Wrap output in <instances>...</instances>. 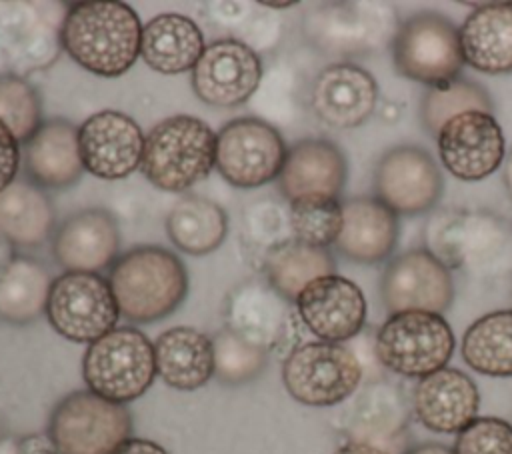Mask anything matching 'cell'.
<instances>
[{
    "label": "cell",
    "instance_id": "6da1fadb",
    "mask_svg": "<svg viewBox=\"0 0 512 454\" xmlns=\"http://www.w3.org/2000/svg\"><path fill=\"white\" fill-rule=\"evenodd\" d=\"M142 24L124 2L88 0L68 8L60 42L70 58L104 78L126 74L140 56Z\"/></svg>",
    "mask_w": 512,
    "mask_h": 454
},
{
    "label": "cell",
    "instance_id": "7a4b0ae2",
    "mask_svg": "<svg viewBox=\"0 0 512 454\" xmlns=\"http://www.w3.org/2000/svg\"><path fill=\"white\" fill-rule=\"evenodd\" d=\"M110 288L120 316L148 324L170 316L188 294V274L176 254L162 246H136L112 264Z\"/></svg>",
    "mask_w": 512,
    "mask_h": 454
},
{
    "label": "cell",
    "instance_id": "3957f363",
    "mask_svg": "<svg viewBox=\"0 0 512 454\" xmlns=\"http://www.w3.org/2000/svg\"><path fill=\"white\" fill-rule=\"evenodd\" d=\"M216 164V134L196 116L160 120L144 138L142 172L166 192H184Z\"/></svg>",
    "mask_w": 512,
    "mask_h": 454
},
{
    "label": "cell",
    "instance_id": "277c9868",
    "mask_svg": "<svg viewBox=\"0 0 512 454\" xmlns=\"http://www.w3.org/2000/svg\"><path fill=\"white\" fill-rule=\"evenodd\" d=\"M82 376L94 394L126 404L140 398L156 378L154 344L132 326H120L88 344Z\"/></svg>",
    "mask_w": 512,
    "mask_h": 454
},
{
    "label": "cell",
    "instance_id": "5b68a950",
    "mask_svg": "<svg viewBox=\"0 0 512 454\" xmlns=\"http://www.w3.org/2000/svg\"><path fill=\"white\" fill-rule=\"evenodd\" d=\"M454 352L450 324L434 312L410 310L390 314L374 338L378 362L406 378H424L446 368Z\"/></svg>",
    "mask_w": 512,
    "mask_h": 454
},
{
    "label": "cell",
    "instance_id": "8992f818",
    "mask_svg": "<svg viewBox=\"0 0 512 454\" xmlns=\"http://www.w3.org/2000/svg\"><path fill=\"white\" fill-rule=\"evenodd\" d=\"M48 436L60 454H112L132 438V416L124 404L76 390L54 406Z\"/></svg>",
    "mask_w": 512,
    "mask_h": 454
},
{
    "label": "cell",
    "instance_id": "52a82bcc",
    "mask_svg": "<svg viewBox=\"0 0 512 454\" xmlns=\"http://www.w3.org/2000/svg\"><path fill=\"white\" fill-rule=\"evenodd\" d=\"M362 362L352 348L338 342H306L296 346L282 364L288 394L306 406H334L356 392Z\"/></svg>",
    "mask_w": 512,
    "mask_h": 454
},
{
    "label": "cell",
    "instance_id": "ba28073f",
    "mask_svg": "<svg viewBox=\"0 0 512 454\" xmlns=\"http://www.w3.org/2000/svg\"><path fill=\"white\" fill-rule=\"evenodd\" d=\"M392 52L402 76L430 86L458 78L464 64L460 28L438 12H418L404 20Z\"/></svg>",
    "mask_w": 512,
    "mask_h": 454
},
{
    "label": "cell",
    "instance_id": "9c48e42d",
    "mask_svg": "<svg viewBox=\"0 0 512 454\" xmlns=\"http://www.w3.org/2000/svg\"><path fill=\"white\" fill-rule=\"evenodd\" d=\"M46 316L66 340L92 344L116 328L120 310L106 278L92 272H66L52 282Z\"/></svg>",
    "mask_w": 512,
    "mask_h": 454
},
{
    "label": "cell",
    "instance_id": "30bf717a",
    "mask_svg": "<svg viewBox=\"0 0 512 454\" xmlns=\"http://www.w3.org/2000/svg\"><path fill=\"white\" fill-rule=\"evenodd\" d=\"M286 146L260 118H234L216 134V168L236 188H258L280 176Z\"/></svg>",
    "mask_w": 512,
    "mask_h": 454
},
{
    "label": "cell",
    "instance_id": "8fae6325",
    "mask_svg": "<svg viewBox=\"0 0 512 454\" xmlns=\"http://www.w3.org/2000/svg\"><path fill=\"white\" fill-rule=\"evenodd\" d=\"M380 296L390 314L410 310L442 314L452 304V276L448 266L430 250L412 248L386 266Z\"/></svg>",
    "mask_w": 512,
    "mask_h": 454
},
{
    "label": "cell",
    "instance_id": "7c38bea8",
    "mask_svg": "<svg viewBox=\"0 0 512 454\" xmlns=\"http://www.w3.org/2000/svg\"><path fill=\"white\" fill-rule=\"evenodd\" d=\"M262 78L258 54L236 38L210 42L192 70L196 96L214 108H236L244 104Z\"/></svg>",
    "mask_w": 512,
    "mask_h": 454
},
{
    "label": "cell",
    "instance_id": "4fadbf2b",
    "mask_svg": "<svg viewBox=\"0 0 512 454\" xmlns=\"http://www.w3.org/2000/svg\"><path fill=\"white\" fill-rule=\"evenodd\" d=\"M144 134L136 120L116 110L92 114L78 128L84 170L104 180H120L142 166Z\"/></svg>",
    "mask_w": 512,
    "mask_h": 454
},
{
    "label": "cell",
    "instance_id": "5bb4252c",
    "mask_svg": "<svg viewBox=\"0 0 512 454\" xmlns=\"http://www.w3.org/2000/svg\"><path fill=\"white\" fill-rule=\"evenodd\" d=\"M436 138L442 164L458 180H482L504 160L502 128L498 120L486 112L454 116L440 128Z\"/></svg>",
    "mask_w": 512,
    "mask_h": 454
},
{
    "label": "cell",
    "instance_id": "9a60e30c",
    "mask_svg": "<svg viewBox=\"0 0 512 454\" xmlns=\"http://www.w3.org/2000/svg\"><path fill=\"white\" fill-rule=\"evenodd\" d=\"M376 194L396 216L430 210L442 194V174L434 158L418 146L388 150L374 178Z\"/></svg>",
    "mask_w": 512,
    "mask_h": 454
},
{
    "label": "cell",
    "instance_id": "2e32d148",
    "mask_svg": "<svg viewBox=\"0 0 512 454\" xmlns=\"http://www.w3.org/2000/svg\"><path fill=\"white\" fill-rule=\"evenodd\" d=\"M306 328L324 342H346L366 322V298L352 280L330 274L310 282L296 300Z\"/></svg>",
    "mask_w": 512,
    "mask_h": 454
},
{
    "label": "cell",
    "instance_id": "e0dca14e",
    "mask_svg": "<svg viewBox=\"0 0 512 454\" xmlns=\"http://www.w3.org/2000/svg\"><path fill=\"white\" fill-rule=\"evenodd\" d=\"M120 252L116 218L102 208L68 216L54 232L52 254L66 272H92L112 266Z\"/></svg>",
    "mask_w": 512,
    "mask_h": 454
},
{
    "label": "cell",
    "instance_id": "ac0fdd59",
    "mask_svg": "<svg viewBox=\"0 0 512 454\" xmlns=\"http://www.w3.org/2000/svg\"><path fill=\"white\" fill-rule=\"evenodd\" d=\"M412 408L424 428L458 434L478 418L480 392L468 374L446 366L416 382Z\"/></svg>",
    "mask_w": 512,
    "mask_h": 454
},
{
    "label": "cell",
    "instance_id": "d6986e66",
    "mask_svg": "<svg viewBox=\"0 0 512 454\" xmlns=\"http://www.w3.org/2000/svg\"><path fill=\"white\" fill-rule=\"evenodd\" d=\"M378 98V86L370 72L354 64H332L320 70L312 84V108L332 128H356L364 124Z\"/></svg>",
    "mask_w": 512,
    "mask_h": 454
},
{
    "label": "cell",
    "instance_id": "ffe728a7",
    "mask_svg": "<svg viewBox=\"0 0 512 454\" xmlns=\"http://www.w3.org/2000/svg\"><path fill=\"white\" fill-rule=\"evenodd\" d=\"M346 182L342 150L324 138H304L286 152L278 186L290 202L302 198H338Z\"/></svg>",
    "mask_w": 512,
    "mask_h": 454
},
{
    "label": "cell",
    "instance_id": "44dd1931",
    "mask_svg": "<svg viewBox=\"0 0 512 454\" xmlns=\"http://www.w3.org/2000/svg\"><path fill=\"white\" fill-rule=\"evenodd\" d=\"M24 170L40 188H68L84 172L78 146V128L64 120L44 122L24 144Z\"/></svg>",
    "mask_w": 512,
    "mask_h": 454
},
{
    "label": "cell",
    "instance_id": "7402d4cb",
    "mask_svg": "<svg viewBox=\"0 0 512 454\" xmlns=\"http://www.w3.org/2000/svg\"><path fill=\"white\" fill-rule=\"evenodd\" d=\"M398 242V216L378 198H350L342 204V230L334 242L338 252L360 264L388 258Z\"/></svg>",
    "mask_w": 512,
    "mask_h": 454
},
{
    "label": "cell",
    "instance_id": "603a6c76",
    "mask_svg": "<svg viewBox=\"0 0 512 454\" xmlns=\"http://www.w3.org/2000/svg\"><path fill=\"white\" fill-rule=\"evenodd\" d=\"M464 62L484 74L512 72V2L478 6L460 28Z\"/></svg>",
    "mask_w": 512,
    "mask_h": 454
},
{
    "label": "cell",
    "instance_id": "cb8c5ba5",
    "mask_svg": "<svg viewBox=\"0 0 512 454\" xmlns=\"http://www.w3.org/2000/svg\"><path fill=\"white\" fill-rule=\"evenodd\" d=\"M156 374L174 390L192 392L214 376L212 338L190 326H174L154 342Z\"/></svg>",
    "mask_w": 512,
    "mask_h": 454
},
{
    "label": "cell",
    "instance_id": "d4e9b609",
    "mask_svg": "<svg viewBox=\"0 0 512 454\" xmlns=\"http://www.w3.org/2000/svg\"><path fill=\"white\" fill-rule=\"evenodd\" d=\"M226 328L270 350L280 342L286 328L284 298L268 282H242L226 300Z\"/></svg>",
    "mask_w": 512,
    "mask_h": 454
},
{
    "label": "cell",
    "instance_id": "484cf974",
    "mask_svg": "<svg viewBox=\"0 0 512 454\" xmlns=\"http://www.w3.org/2000/svg\"><path fill=\"white\" fill-rule=\"evenodd\" d=\"M204 48L200 26L182 14H158L142 26L140 56L158 74L194 70Z\"/></svg>",
    "mask_w": 512,
    "mask_h": 454
},
{
    "label": "cell",
    "instance_id": "4316f807",
    "mask_svg": "<svg viewBox=\"0 0 512 454\" xmlns=\"http://www.w3.org/2000/svg\"><path fill=\"white\" fill-rule=\"evenodd\" d=\"M54 208L44 190L16 178L0 192V236L16 248H36L54 234Z\"/></svg>",
    "mask_w": 512,
    "mask_h": 454
},
{
    "label": "cell",
    "instance_id": "83f0119b",
    "mask_svg": "<svg viewBox=\"0 0 512 454\" xmlns=\"http://www.w3.org/2000/svg\"><path fill=\"white\" fill-rule=\"evenodd\" d=\"M348 440H362L388 450L406 454V412L400 394L388 384L366 388L358 398L350 422Z\"/></svg>",
    "mask_w": 512,
    "mask_h": 454
},
{
    "label": "cell",
    "instance_id": "f1b7e54d",
    "mask_svg": "<svg viewBox=\"0 0 512 454\" xmlns=\"http://www.w3.org/2000/svg\"><path fill=\"white\" fill-rule=\"evenodd\" d=\"M52 282L42 262L14 256L0 272V320L24 326L46 314Z\"/></svg>",
    "mask_w": 512,
    "mask_h": 454
},
{
    "label": "cell",
    "instance_id": "f546056e",
    "mask_svg": "<svg viewBox=\"0 0 512 454\" xmlns=\"http://www.w3.org/2000/svg\"><path fill=\"white\" fill-rule=\"evenodd\" d=\"M334 270V258L326 248L308 246L294 238L274 244L264 260L266 282L288 302H296L310 282L330 276Z\"/></svg>",
    "mask_w": 512,
    "mask_h": 454
},
{
    "label": "cell",
    "instance_id": "4dcf8cb0",
    "mask_svg": "<svg viewBox=\"0 0 512 454\" xmlns=\"http://www.w3.org/2000/svg\"><path fill=\"white\" fill-rule=\"evenodd\" d=\"M226 212L204 196L180 198L166 218V232L176 248L202 256L214 252L226 238Z\"/></svg>",
    "mask_w": 512,
    "mask_h": 454
},
{
    "label": "cell",
    "instance_id": "1f68e13d",
    "mask_svg": "<svg viewBox=\"0 0 512 454\" xmlns=\"http://www.w3.org/2000/svg\"><path fill=\"white\" fill-rule=\"evenodd\" d=\"M464 362L486 376H512V310H496L468 326L462 338Z\"/></svg>",
    "mask_w": 512,
    "mask_h": 454
},
{
    "label": "cell",
    "instance_id": "d6a6232c",
    "mask_svg": "<svg viewBox=\"0 0 512 454\" xmlns=\"http://www.w3.org/2000/svg\"><path fill=\"white\" fill-rule=\"evenodd\" d=\"M464 112L492 114V100L480 84L460 78L430 86L420 106L422 124L434 136L448 120Z\"/></svg>",
    "mask_w": 512,
    "mask_h": 454
},
{
    "label": "cell",
    "instance_id": "836d02e7",
    "mask_svg": "<svg viewBox=\"0 0 512 454\" xmlns=\"http://www.w3.org/2000/svg\"><path fill=\"white\" fill-rule=\"evenodd\" d=\"M290 228L294 240L308 246L326 248L334 244L342 230V204L338 198H302L290 202Z\"/></svg>",
    "mask_w": 512,
    "mask_h": 454
},
{
    "label": "cell",
    "instance_id": "e575fe53",
    "mask_svg": "<svg viewBox=\"0 0 512 454\" xmlns=\"http://www.w3.org/2000/svg\"><path fill=\"white\" fill-rule=\"evenodd\" d=\"M214 374L220 382L238 386L254 380L268 364V350L244 340L230 328H222L214 338Z\"/></svg>",
    "mask_w": 512,
    "mask_h": 454
},
{
    "label": "cell",
    "instance_id": "d590c367",
    "mask_svg": "<svg viewBox=\"0 0 512 454\" xmlns=\"http://www.w3.org/2000/svg\"><path fill=\"white\" fill-rule=\"evenodd\" d=\"M0 122L24 144L44 124L40 96L26 78L0 76Z\"/></svg>",
    "mask_w": 512,
    "mask_h": 454
},
{
    "label": "cell",
    "instance_id": "8d00e7d4",
    "mask_svg": "<svg viewBox=\"0 0 512 454\" xmlns=\"http://www.w3.org/2000/svg\"><path fill=\"white\" fill-rule=\"evenodd\" d=\"M454 454H512V424L482 416L458 432Z\"/></svg>",
    "mask_w": 512,
    "mask_h": 454
},
{
    "label": "cell",
    "instance_id": "74e56055",
    "mask_svg": "<svg viewBox=\"0 0 512 454\" xmlns=\"http://www.w3.org/2000/svg\"><path fill=\"white\" fill-rule=\"evenodd\" d=\"M20 166V142L0 122V192L16 180Z\"/></svg>",
    "mask_w": 512,
    "mask_h": 454
},
{
    "label": "cell",
    "instance_id": "f35d334b",
    "mask_svg": "<svg viewBox=\"0 0 512 454\" xmlns=\"http://www.w3.org/2000/svg\"><path fill=\"white\" fill-rule=\"evenodd\" d=\"M16 454H60L48 434H28L18 440Z\"/></svg>",
    "mask_w": 512,
    "mask_h": 454
},
{
    "label": "cell",
    "instance_id": "ab89813d",
    "mask_svg": "<svg viewBox=\"0 0 512 454\" xmlns=\"http://www.w3.org/2000/svg\"><path fill=\"white\" fill-rule=\"evenodd\" d=\"M112 454H168V450L146 438H130Z\"/></svg>",
    "mask_w": 512,
    "mask_h": 454
},
{
    "label": "cell",
    "instance_id": "60d3db41",
    "mask_svg": "<svg viewBox=\"0 0 512 454\" xmlns=\"http://www.w3.org/2000/svg\"><path fill=\"white\" fill-rule=\"evenodd\" d=\"M334 454H390V452L362 440H346L334 450Z\"/></svg>",
    "mask_w": 512,
    "mask_h": 454
},
{
    "label": "cell",
    "instance_id": "b9f144b4",
    "mask_svg": "<svg viewBox=\"0 0 512 454\" xmlns=\"http://www.w3.org/2000/svg\"><path fill=\"white\" fill-rule=\"evenodd\" d=\"M406 454H454V450L444 444H438V442H424V444L408 448Z\"/></svg>",
    "mask_w": 512,
    "mask_h": 454
},
{
    "label": "cell",
    "instance_id": "7bdbcfd3",
    "mask_svg": "<svg viewBox=\"0 0 512 454\" xmlns=\"http://www.w3.org/2000/svg\"><path fill=\"white\" fill-rule=\"evenodd\" d=\"M504 186L508 190V196L512 198V150L506 154V160H504Z\"/></svg>",
    "mask_w": 512,
    "mask_h": 454
},
{
    "label": "cell",
    "instance_id": "ee69618b",
    "mask_svg": "<svg viewBox=\"0 0 512 454\" xmlns=\"http://www.w3.org/2000/svg\"><path fill=\"white\" fill-rule=\"evenodd\" d=\"M14 256H10V244L0 236V272L2 268L12 260Z\"/></svg>",
    "mask_w": 512,
    "mask_h": 454
},
{
    "label": "cell",
    "instance_id": "f6af8a7d",
    "mask_svg": "<svg viewBox=\"0 0 512 454\" xmlns=\"http://www.w3.org/2000/svg\"><path fill=\"white\" fill-rule=\"evenodd\" d=\"M16 446H18V442H12V440L2 438V442H0V454H16Z\"/></svg>",
    "mask_w": 512,
    "mask_h": 454
},
{
    "label": "cell",
    "instance_id": "bcb514c9",
    "mask_svg": "<svg viewBox=\"0 0 512 454\" xmlns=\"http://www.w3.org/2000/svg\"><path fill=\"white\" fill-rule=\"evenodd\" d=\"M264 6H270V8H290V6H294V2H264Z\"/></svg>",
    "mask_w": 512,
    "mask_h": 454
},
{
    "label": "cell",
    "instance_id": "7dc6e473",
    "mask_svg": "<svg viewBox=\"0 0 512 454\" xmlns=\"http://www.w3.org/2000/svg\"><path fill=\"white\" fill-rule=\"evenodd\" d=\"M2 438H4V436H2V428H0V442H2Z\"/></svg>",
    "mask_w": 512,
    "mask_h": 454
}]
</instances>
